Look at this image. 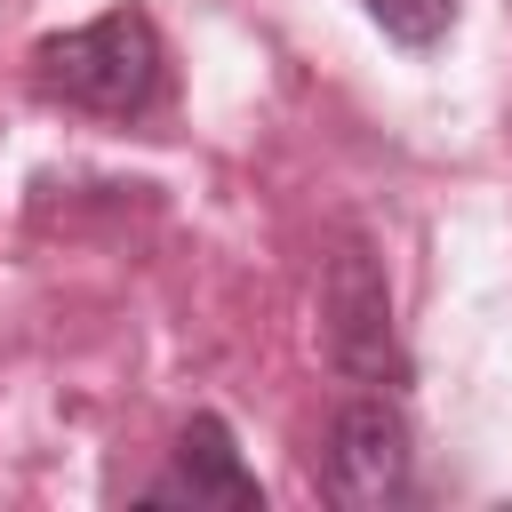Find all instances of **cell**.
Masks as SVG:
<instances>
[{
	"mask_svg": "<svg viewBox=\"0 0 512 512\" xmlns=\"http://www.w3.org/2000/svg\"><path fill=\"white\" fill-rule=\"evenodd\" d=\"M360 8H368L376 32L400 40V48H440V40L456 32V0H360Z\"/></svg>",
	"mask_w": 512,
	"mask_h": 512,
	"instance_id": "obj_5",
	"label": "cell"
},
{
	"mask_svg": "<svg viewBox=\"0 0 512 512\" xmlns=\"http://www.w3.org/2000/svg\"><path fill=\"white\" fill-rule=\"evenodd\" d=\"M320 472H328V496L352 504V512H384V504H400V496L416 488V432H408L400 400H392V392H360V400H344L336 424H328V456H320Z\"/></svg>",
	"mask_w": 512,
	"mask_h": 512,
	"instance_id": "obj_3",
	"label": "cell"
},
{
	"mask_svg": "<svg viewBox=\"0 0 512 512\" xmlns=\"http://www.w3.org/2000/svg\"><path fill=\"white\" fill-rule=\"evenodd\" d=\"M32 80L40 96L96 112V120H144L168 96V40L144 8H104L96 24L48 32L32 48Z\"/></svg>",
	"mask_w": 512,
	"mask_h": 512,
	"instance_id": "obj_1",
	"label": "cell"
},
{
	"mask_svg": "<svg viewBox=\"0 0 512 512\" xmlns=\"http://www.w3.org/2000/svg\"><path fill=\"white\" fill-rule=\"evenodd\" d=\"M320 336L352 384H384V392L408 384V352L392 328V280L368 240H336V256L320 272Z\"/></svg>",
	"mask_w": 512,
	"mask_h": 512,
	"instance_id": "obj_2",
	"label": "cell"
},
{
	"mask_svg": "<svg viewBox=\"0 0 512 512\" xmlns=\"http://www.w3.org/2000/svg\"><path fill=\"white\" fill-rule=\"evenodd\" d=\"M144 504H192V512H256V504H264V488H256V472L240 464V448H232V424L200 408V416L176 432V464H168V480H152V496H144Z\"/></svg>",
	"mask_w": 512,
	"mask_h": 512,
	"instance_id": "obj_4",
	"label": "cell"
}]
</instances>
